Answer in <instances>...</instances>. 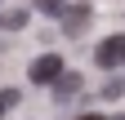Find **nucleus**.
<instances>
[{"mask_svg": "<svg viewBox=\"0 0 125 120\" xmlns=\"http://www.w3.org/2000/svg\"><path fill=\"white\" fill-rule=\"evenodd\" d=\"M76 89H81V76H72V71H62V76L54 80V98H58V102H67V98L76 94Z\"/></svg>", "mask_w": 125, "mask_h": 120, "instance_id": "nucleus-4", "label": "nucleus"}, {"mask_svg": "<svg viewBox=\"0 0 125 120\" xmlns=\"http://www.w3.org/2000/svg\"><path fill=\"white\" fill-rule=\"evenodd\" d=\"M94 62L98 67H121L125 62V36H107L98 44V53H94Z\"/></svg>", "mask_w": 125, "mask_h": 120, "instance_id": "nucleus-2", "label": "nucleus"}, {"mask_svg": "<svg viewBox=\"0 0 125 120\" xmlns=\"http://www.w3.org/2000/svg\"><path fill=\"white\" fill-rule=\"evenodd\" d=\"M58 76H62V58L58 53H40L36 62H31V80L36 85H54Z\"/></svg>", "mask_w": 125, "mask_h": 120, "instance_id": "nucleus-1", "label": "nucleus"}, {"mask_svg": "<svg viewBox=\"0 0 125 120\" xmlns=\"http://www.w3.org/2000/svg\"><path fill=\"white\" fill-rule=\"evenodd\" d=\"M81 120H103V116H81Z\"/></svg>", "mask_w": 125, "mask_h": 120, "instance_id": "nucleus-8", "label": "nucleus"}, {"mask_svg": "<svg viewBox=\"0 0 125 120\" xmlns=\"http://www.w3.org/2000/svg\"><path fill=\"white\" fill-rule=\"evenodd\" d=\"M36 9H45V13H62V9H67V0H36Z\"/></svg>", "mask_w": 125, "mask_h": 120, "instance_id": "nucleus-6", "label": "nucleus"}, {"mask_svg": "<svg viewBox=\"0 0 125 120\" xmlns=\"http://www.w3.org/2000/svg\"><path fill=\"white\" fill-rule=\"evenodd\" d=\"M112 120H125V116H112Z\"/></svg>", "mask_w": 125, "mask_h": 120, "instance_id": "nucleus-9", "label": "nucleus"}, {"mask_svg": "<svg viewBox=\"0 0 125 120\" xmlns=\"http://www.w3.org/2000/svg\"><path fill=\"white\" fill-rule=\"evenodd\" d=\"M5 22H9V27H18V31H22V27H27V9H13V13H9Z\"/></svg>", "mask_w": 125, "mask_h": 120, "instance_id": "nucleus-7", "label": "nucleus"}, {"mask_svg": "<svg viewBox=\"0 0 125 120\" xmlns=\"http://www.w3.org/2000/svg\"><path fill=\"white\" fill-rule=\"evenodd\" d=\"M58 18H62V31H67V36H81L85 27H89V9H85V5H76V9H62Z\"/></svg>", "mask_w": 125, "mask_h": 120, "instance_id": "nucleus-3", "label": "nucleus"}, {"mask_svg": "<svg viewBox=\"0 0 125 120\" xmlns=\"http://www.w3.org/2000/svg\"><path fill=\"white\" fill-rule=\"evenodd\" d=\"M13 102H18V89H0V116H5Z\"/></svg>", "mask_w": 125, "mask_h": 120, "instance_id": "nucleus-5", "label": "nucleus"}]
</instances>
